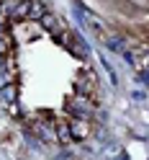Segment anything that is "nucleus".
Instances as JSON below:
<instances>
[{"instance_id": "3", "label": "nucleus", "mask_w": 149, "mask_h": 160, "mask_svg": "<svg viewBox=\"0 0 149 160\" xmlns=\"http://www.w3.org/2000/svg\"><path fill=\"white\" fill-rule=\"evenodd\" d=\"M0 96H3V98H13V88H3Z\"/></svg>"}, {"instance_id": "2", "label": "nucleus", "mask_w": 149, "mask_h": 160, "mask_svg": "<svg viewBox=\"0 0 149 160\" xmlns=\"http://www.w3.org/2000/svg\"><path fill=\"white\" fill-rule=\"evenodd\" d=\"M28 8H31V3H28V0H23V3H18V5H16V11H13V16H16V18H21V16H26V13H28Z\"/></svg>"}, {"instance_id": "1", "label": "nucleus", "mask_w": 149, "mask_h": 160, "mask_svg": "<svg viewBox=\"0 0 149 160\" xmlns=\"http://www.w3.org/2000/svg\"><path fill=\"white\" fill-rule=\"evenodd\" d=\"M105 44L111 47L113 52H118V54H123V52H126V42H123L121 36H111V39H105Z\"/></svg>"}, {"instance_id": "5", "label": "nucleus", "mask_w": 149, "mask_h": 160, "mask_svg": "<svg viewBox=\"0 0 149 160\" xmlns=\"http://www.w3.org/2000/svg\"><path fill=\"white\" fill-rule=\"evenodd\" d=\"M139 78H142L144 83H149V70H147V72H142V75H139Z\"/></svg>"}, {"instance_id": "4", "label": "nucleus", "mask_w": 149, "mask_h": 160, "mask_svg": "<svg viewBox=\"0 0 149 160\" xmlns=\"http://www.w3.org/2000/svg\"><path fill=\"white\" fill-rule=\"evenodd\" d=\"M44 23H46L49 28H52V26H54V16H44Z\"/></svg>"}]
</instances>
